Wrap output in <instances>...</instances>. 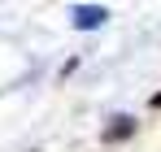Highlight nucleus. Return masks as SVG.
<instances>
[{
    "mask_svg": "<svg viewBox=\"0 0 161 152\" xmlns=\"http://www.w3.org/2000/svg\"><path fill=\"white\" fill-rule=\"evenodd\" d=\"M131 130H135V122H131V117H113V126L105 130V139H109V144H113V139H126Z\"/></svg>",
    "mask_w": 161,
    "mask_h": 152,
    "instance_id": "2",
    "label": "nucleus"
},
{
    "mask_svg": "<svg viewBox=\"0 0 161 152\" xmlns=\"http://www.w3.org/2000/svg\"><path fill=\"white\" fill-rule=\"evenodd\" d=\"M105 22H109V9H100V4H79L74 9V26L79 30H100Z\"/></svg>",
    "mask_w": 161,
    "mask_h": 152,
    "instance_id": "1",
    "label": "nucleus"
}]
</instances>
